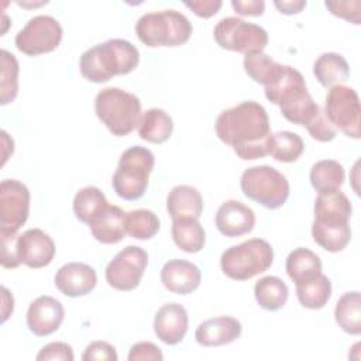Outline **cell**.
Wrapping results in <instances>:
<instances>
[{"label": "cell", "instance_id": "f6af8a7d", "mask_svg": "<svg viewBox=\"0 0 361 361\" xmlns=\"http://www.w3.org/2000/svg\"><path fill=\"white\" fill-rule=\"evenodd\" d=\"M275 7L283 13V14H296L299 11H302V8L306 7V1L305 0H289V1H274Z\"/></svg>", "mask_w": 361, "mask_h": 361}, {"label": "cell", "instance_id": "ba28073f", "mask_svg": "<svg viewBox=\"0 0 361 361\" xmlns=\"http://www.w3.org/2000/svg\"><path fill=\"white\" fill-rule=\"evenodd\" d=\"M243 193L267 209H278L289 197V182L283 173L269 165L247 168L240 179Z\"/></svg>", "mask_w": 361, "mask_h": 361}, {"label": "cell", "instance_id": "e575fe53", "mask_svg": "<svg viewBox=\"0 0 361 361\" xmlns=\"http://www.w3.org/2000/svg\"><path fill=\"white\" fill-rule=\"evenodd\" d=\"M344 168L338 161L334 159H322L317 161L309 173V179L312 186L317 192H327L340 189L344 183Z\"/></svg>", "mask_w": 361, "mask_h": 361}, {"label": "cell", "instance_id": "603a6c76", "mask_svg": "<svg viewBox=\"0 0 361 361\" xmlns=\"http://www.w3.org/2000/svg\"><path fill=\"white\" fill-rule=\"evenodd\" d=\"M126 213L121 207L109 204L94 220L89 223L92 235L102 244H116L126 235L124 228Z\"/></svg>", "mask_w": 361, "mask_h": 361}, {"label": "cell", "instance_id": "83f0119b", "mask_svg": "<svg viewBox=\"0 0 361 361\" xmlns=\"http://www.w3.org/2000/svg\"><path fill=\"white\" fill-rule=\"evenodd\" d=\"M334 319L347 334H361V295L358 290L345 292L340 296L336 303Z\"/></svg>", "mask_w": 361, "mask_h": 361}, {"label": "cell", "instance_id": "9a60e30c", "mask_svg": "<svg viewBox=\"0 0 361 361\" xmlns=\"http://www.w3.org/2000/svg\"><path fill=\"white\" fill-rule=\"evenodd\" d=\"M17 252L20 261L30 268H44L55 255L54 240L41 228H28L18 235Z\"/></svg>", "mask_w": 361, "mask_h": 361}, {"label": "cell", "instance_id": "836d02e7", "mask_svg": "<svg viewBox=\"0 0 361 361\" xmlns=\"http://www.w3.org/2000/svg\"><path fill=\"white\" fill-rule=\"evenodd\" d=\"M296 296L303 307L322 309L331 296V282L326 275L319 274L313 279L296 283Z\"/></svg>", "mask_w": 361, "mask_h": 361}, {"label": "cell", "instance_id": "ffe728a7", "mask_svg": "<svg viewBox=\"0 0 361 361\" xmlns=\"http://www.w3.org/2000/svg\"><path fill=\"white\" fill-rule=\"evenodd\" d=\"M241 330V323L237 319L219 316L200 323L195 331V338L203 347H219L237 340Z\"/></svg>", "mask_w": 361, "mask_h": 361}, {"label": "cell", "instance_id": "8992f818", "mask_svg": "<svg viewBox=\"0 0 361 361\" xmlns=\"http://www.w3.org/2000/svg\"><path fill=\"white\" fill-rule=\"evenodd\" d=\"M154 154L141 145L126 149L113 175L111 185L117 196L124 200H137L144 196L149 173L154 169Z\"/></svg>", "mask_w": 361, "mask_h": 361}, {"label": "cell", "instance_id": "74e56055", "mask_svg": "<svg viewBox=\"0 0 361 361\" xmlns=\"http://www.w3.org/2000/svg\"><path fill=\"white\" fill-rule=\"evenodd\" d=\"M324 6L333 16L344 18L353 24L361 23V1L345 0V1H326Z\"/></svg>", "mask_w": 361, "mask_h": 361}, {"label": "cell", "instance_id": "4316f807", "mask_svg": "<svg viewBox=\"0 0 361 361\" xmlns=\"http://www.w3.org/2000/svg\"><path fill=\"white\" fill-rule=\"evenodd\" d=\"M171 234L173 243L185 252H199L206 243V233L199 219H176L172 223Z\"/></svg>", "mask_w": 361, "mask_h": 361}, {"label": "cell", "instance_id": "44dd1931", "mask_svg": "<svg viewBox=\"0 0 361 361\" xmlns=\"http://www.w3.org/2000/svg\"><path fill=\"white\" fill-rule=\"evenodd\" d=\"M351 202L340 189L319 192L313 213L319 223H348L351 217Z\"/></svg>", "mask_w": 361, "mask_h": 361}, {"label": "cell", "instance_id": "7402d4cb", "mask_svg": "<svg viewBox=\"0 0 361 361\" xmlns=\"http://www.w3.org/2000/svg\"><path fill=\"white\" fill-rule=\"evenodd\" d=\"M166 210L172 220L188 217L199 219L203 212L202 195L190 185L173 186L166 197Z\"/></svg>", "mask_w": 361, "mask_h": 361}, {"label": "cell", "instance_id": "d4e9b609", "mask_svg": "<svg viewBox=\"0 0 361 361\" xmlns=\"http://www.w3.org/2000/svg\"><path fill=\"white\" fill-rule=\"evenodd\" d=\"M313 75L324 87L341 85L350 76L345 58L337 52H324L313 63Z\"/></svg>", "mask_w": 361, "mask_h": 361}, {"label": "cell", "instance_id": "7bdbcfd3", "mask_svg": "<svg viewBox=\"0 0 361 361\" xmlns=\"http://www.w3.org/2000/svg\"><path fill=\"white\" fill-rule=\"evenodd\" d=\"M183 4L189 7L196 16L209 18L220 10V7L223 6V1L221 0H192V1H185Z\"/></svg>", "mask_w": 361, "mask_h": 361}, {"label": "cell", "instance_id": "8fae6325", "mask_svg": "<svg viewBox=\"0 0 361 361\" xmlns=\"http://www.w3.org/2000/svg\"><path fill=\"white\" fill-rule=\"evenodd\" d=\"M62 27L56 18L39 14L27 21L16 35V47L20 52L37 56L54 51L62 39Z\"/></svg>", "mask_w": 361, "mask_h": 361}, {"label": "cell", "instance_id": "30bf717a", "mask_svg": "<svg viewBox=\"0 0 361 361\" xmlns=\"http://www.w3.org/2000/svg\"><path fill=\"white\" fill-rule=\"evenodd\" d=\"M324 114L334 128L345 137H361V106L357 92L345 85H334L326 94Z\"/></svg>", "mask_w": 361, "mask_h": 361}, {"label": "cell", "instance_id": "ac0fdd59", "mask_svg": "<svg viewBox=\"0 0 361 361\" xmlns=\"http://www.w3.org/2000/svg\"><path fill=\"white\" fill-rule=\"evenodd\" d=\"M188 312L179 303L161 306L154 317V331L168 345H175L183 340L188 333Z\"/></svg>", "mask_w": 361, "mask_h": 361}, {"label": "cell", "instance_id": "1f68e13d", "mask_svg": "<svg viewBox=\"0 0 361 361\" xmlns=\"http://www.w3.org/2000/svg\"><path fill=\"white\" fill-rule=\"evenodd\" d=\"M72 206L76 219L89 224L109 206V202L99 188L86 186L76 192Z\"/></svg>", "mask_w": 361, "mask_h": 361}, {"label": "cell", "instance_id": "7c38bea8", "mask_svg": "<svg viewBox=\"0 0 361 361\" xmlns=\"http://www.w3.org/2000/svg\"><path fill=\"white\" fill-rule=\"evenodd\" d=\"M148 265V254L138 245H127L106 267V281L117 290L135 289Z\"/></svg>", "mask_w": 361, "mask_h": 361}, {"label": "cell", "instance_id": "6da1fadb", "mask_svg": "<svg viewBox=\"0 0 361 361\" xmlns=\"http://www.w3.org/2000/svg\"><path fill=\"white\" fill-rule=\"evenodd\" d=\"M214 131L219 140L233 147L237 157L244 161L268 155V113L254 100L223 110L216 118Z\"/></svg>", "mask_w": 361, "mask_h": 361}, {"label": "cell", "instance_id": "4fadbf2b", "mask_svg": "<svg viewBox=\"0 0 361 361\" xmlns=\"http://www.w3.org/2000/svg\"><path fill=\"white\" fill-rule=\"evenodd\" d=\"M30 214V190L17 179L0 183V233L17 234Z\"/></svg>", "mask_w": 361, "mask_h": 361}, {"label": "cell", "instance_id": "5bb4252c", "mask_svg": "<svg viewBox=\"0 0 361 361\" xmlns=\"http://www.w3.org/2000/svg\"><path fill=\"white\" fill-rule=\"evenodd\" d=\"M63 317L65 310L62 303L52 296L42 295L30 303L25 320L31 333L45 337L59 329Z\"/></svg>", "mask_w": 361, "mask_h": 361}, {"label": "cell", "instance_id": "3957f363", "mask_svg": "<svg viewBox=\"0 0 361 361\" xmlns=\"http://www.w3.org/2000/svg\"><path fill=\"white\" fill-rule=\"evenodd\" d=\"M265 97L279 106L288 121L298 126L307 127L322 111L307 92L303 75L289 65H285L282 75L265 87Z\"/></svg>", "mask_w": 361, "mask_h": 361}, {"label": "cell", "instance_id": "52a82bcc", "mask_svg": "<svg viewBox=\"0 0 361 361\" xmlns=\"http://www.w3.org/2000/svg\"><path fill=\"white\" fill-rule=\"evenodd\" d=\"M274 262V250L267 240L251 238L227 248L220 258L226 276L234 281H247L265 272Z\"/></svg>", "mask_w": 361, "mask_h": 361}, {"label": "cell", "instance_id": "f546056e", "mask_svg": "<svg viewBox=\"0 0 361 361\" xmlns=\"http://www.w3.org/2000/svg\"><path fill=\"white\" fill-rule=\"evenodd\" d=\"M254 296L257 303L265 310H279L285 306L289 290L286 283L278 276H264L254 285Z\"/></svg>", "mask_w": 361, "mask_h": 361}, {"label": "cell", "instance_id": "60d3db41", "mask_svg": "<svg viewBox=\"0 0 361 361\" xmlns=\"http://www.w3.org/2000/svg\"><path fill=\"white\" fill-rule=\"evenodd\" d=\"M1 240V265L4 268H17L21 261L17 252V234H6L0 233Z\"/></svg>", "mask_w": 361, "mask_h": 361}, {"label": "cell", "instance_id": "bcb514c9", "mask_svg": "<svg viewBox=\"0 0 361 361\" xmlns=\"http://www.w3.org/2000/svg\"><path fill=\"white\" fill-rule=\"evenodd\" d=\"M1 290H3V302H4V306H3V322H6L7 320V317L10 316V313H13V303H14V300L11 299L10 302H7L8 300V296H10V292L7 290V288H1Z\"/></svg>", "mask_w": 361, "mask_h": 361}, {"label": "cell", "instance_id": "2e32d148", "mask_svg": "<svg viewBox=\"0 0 361 361\" xmlns=\"http://www.w3.org/2000/svg\"><path fill=\"white\" fill-rule=\"evenodd\" d=\"M55 286L69 298H79L90 293L96 283V271L85 262H68L55 274Z\"/></svg>", "mask_w": 361, "mask_h": 361}, {"label": "cell", "instance_id": "9c48e42d", "mask_svg": "<svg viewBox=\"0 0 361 361\" xmlns=\"http://www.w3.org/2000/svg\"><path fill=\"white\" fill-rule=\"evenodd\" d=\"M213 37L223 49L244 55L262 52L268 44V32L262 27L238 17L221 18L213 30Z\"/></svg>", "mask_w": 361, "mask_h": 361}, {"label": "cell", "instance_id": "8d00e7d4", "mask_svg": "<svg viewBox=\"0 0 361 361\" xmlns=\"http://www.w3.org/2000/svg\"><path fill=\"white\" fill-rule=\"evenodd\" d=\"M1 80H0V100L6 106L11 103L18 93V62L16 56L7 49H1Z\"/></svg>", "mask_w": 361, "mask_h": 361}, {"label": "cell", "instance_id": "f35d334b", "mask_svg": "<svg viewBox=\"0 0 361 361\" xmlns=\"http://www.w3.org/2000/svg\"><path fill=\"white\" fill-rule=\"evenodd\" d=\"M37 361H48V360H59V361H73V350L68 343L63 341H52L45 344L39 353L37 354Z\"/></svg>", "mask_w": 361, "mask_h": 361}, {"label": "cell", "instance_id": "ee69618b", "mask_svg": "<svg viewBox=\"0 0 361 361\" xmlns=\"http://www.w3.org/2000/svg\"><path fill=\"white\" fill-rule=\"evenodd\" d=\"M231 7L240 16H261L265 3L262 0H233Z\"/></svg>", "mask_w": 361, "mask_h": 361}, {"label": "cell", "instance_id": "f1b7e54d", "mask_svg": "<svg viewBox=\"0 0 361 361\" xmlns=\"http://www.w3.org/2000/svg\"><path fill=\"white\" fill-rule=\"evenodd\" d=\"M312 237L326 251L338 252L350 243L351 228L348 223H319L313 220Z\"/></svg>", "mask_w": 361, "mask_h": 361}, {"label": "cell", "instance_id": "277c9868", "mask_svg": "<svg viewBox=\"0 0 361 361\" xmlns=\"http://www.w3.org/2000/svg\"><path fill=\"white\" fill-rule=\"evenodd\" d=\"M189 18L176 10L149 11L135 23V34L147 47H178L189 41L192 35Z\"/></svg>", "mask_w": 361, "mask_h": 361}, {"label": "cell", "instance_id": "b9f144b4", "mask_svg": "<svg viewBox=\"0 0 361 361\" xmlns=\"http://www.w3.org/2000/svg\"><path fill=\"white\" fill-rule=\"evenodd\" d=\"M128 361H161L164 358L161 350L149 341H140L130 348Z\"/></svg>", "mask_w": 361, "mask_h": 361}, {"label": "cell", "instance_id": "ab89813d", "mask_svg": "<svg viewBox=\"0 0 361 361\" xmlns=\"http://www.w3.org/2000/svg\"><path fill=\"white\" fill-rule=\"evenodd\" d=\"M117 353L116 348L109 344L107 341H92L86 348L85 353L82 354L83 361H117Z\"/></svg>", "mask_w": 361, "mask_h": 361}, {"label": "cell", "instance_id": "484cf974", "mask_svg": "<svg viewBox=\"0 0 361 361\" xmlns=\"http://www.w3.org/2000/svg\"><path fill=\"white\" fill-rule=\"evenodd\" d=\"M173 130V121L171 116L162 109H149L141 114L138 121V135L148 142L162 144L165 142Z\"/></svg>", "mask_w": 361, "mask_h": 361}, {"label": "cell", "instance_id": "e0dca14e", "mask_svg": "<svg viewBox=\"0 0 361 361\" xmlns=\"http://www.w3.org/2000/svg\"><path fill=\"white\" fill-rule=\"evenodd\" d=\"M216 227L226 237H240L255 226V213L240 200H226L217 209Z\"/></svg>", "mask_w": 361, "mask_h": 361}, {"label": "cell", "instance_id": "d6a6232c", "mask_svg": "<svg viewBox=\"0 0 361 361\" xmlns=\"http://www.w3.org/2000/svg\"><path fill=\"white\" fill-rule=\"evenodd\" d=\"M305 144L300 135L292 131L271 133L268 137V155L279 162H295L303 154Z\"/></svg>", "mask_w": 361, "mask_h": 361}, {"label": "cell", "instance_id": "d6986e66", "mask_svg": "<svg viewBox=\"0 0 361 361\" xmlns=\"http://www.w3.org/2000/svg\"><path fill=\"white\" fill-rule=\"evenodd\" d=\"M202 281L200 269L190 261L173 258L164 264L161 282L172 293L188 295L196 290Z\"/></svg>", "mask_w": 361, "mask_h": 361}, {"label": "cell", "instance_id": "5b68a950", "mask_svg": "<svg viewBox=\"0 0 361 361\" xmlns=\"http://www.w3.org/2000/svg\"><path fill=\"white\" fill-rule=\"evenodd\" d=\"M94 113L113 135L130 134L140 121V99L120 87H104L94 99Z\"/></svg>", "mask_w": 361, "mask_h": 361}, {"label": "cell", "instance_id": "4dcf8cb0", "mask_svg": "<svg viewBox=\"0 0 361 361\" xmlns=\"http://www.w3.org/2000/svg\"><path fill=\"white\" fill-rule=\"evenodd\" d=\"M244 71L245 73L257 83L264 85L265 87L272 85L283 72L285 65L278 63L269 55L264 52L247 54L244 56Z\"/></svg>", "mask_w": 361, "mask_h": 361}, {"label": "cell", "instance_id": "d590c367", "mask_svg": "<svg viewBox=\"0 0 361 361\" xmlns=\"http://www.w3.org/2000/svg\"><path fill=\"white\" fill-rule=\"evenodd\" d=\"M126 234L137 240L152 238L159 230L158 216L148 209L130 210L124 216Z\"/></svg>", "mask_w": 361, "mask_h": 361}, {"label": "cell", "instance_id": "7a4b0ae2", "mask_svg": "<svg viewBox=\"0 0 361 361\" xmlns=\"http://www.w3.org/2000/svg\"><path fill=\"white\" fill-rule=\"evenodd\" d=\"M140 62V52L127 39L113 38L86 49L79 59V69L85 79L104 83L116 75L133 72Z\"/></svg>", "mask_w": 361, "mask_h": 361}, {"label": "cell", "instance_id": "cb8c5ba5", "mask_svg": "<svg viewBox=\"0 0 361 361\" xmlns=\"http://www.w3.org/2000/svg\"><path fill=\"white\" fill-rule=\"evenodd\" d=\"M288 276L296 283L306 282L322 274V261L319 255L309 248H295L289 252L285 262Z\"/></svg>", "mask_w": 361, "mask_h": 361}]
</instances>
